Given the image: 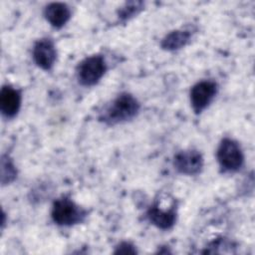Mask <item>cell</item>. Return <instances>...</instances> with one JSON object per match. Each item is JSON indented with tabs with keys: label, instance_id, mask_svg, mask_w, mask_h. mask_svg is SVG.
<instances>
[{
	"label": "cell",
	"instance_id": "cell-1",
	"mask_svg": "<svg viewBox=\"0 0 255 255\" xmlns=\"http://www.w3.org/2000/svg\"><path fill=\"white\" fill-rule=\"evenodd\" d=\"M140 109L138 101L128 93H122L105 110L102 120L109 125L126 123L136 117Z\"/></svg>",
	"mask_w": 255,
	"mask_h": 255
},
{
	"label": "cell",
	"instance_id": "cell-2",
	"mask_svg": "<svg viewBox=\"0 0 255 255\" xmlns=\"http://www.w3.org/2000/svg\"><path fill=\"white\" fill-rule=\"evenodd\" d=\"M51 217L61 226H73L82 223L87 217V211L67 196H62L53 202Z\"/></svg>",
	"mask_w": 255,
	"mask_h": 255
},
{
	"label": "cell",
	"instance_id": "cell-3",
	"mask_svg": "<svg viewBox=\"0 0 255 255\" xmlns=\"http://www.w3.org/2000/svg\"><path fill=\"white\" fill-rule=\"evenodd\" d=\"M107 69V62L102 55H92L79 63L76 70L77 79L82 86L92 87L102 80Z\"/></svg>",
	"mask_w": 255,
	"mask_h": 255
},
{
	"label": "cell",
	"instance_id": "cell-4",
	"mask_svg": "<svg viewBox=\"0 0 255 255\" xmlns=\"http://www.w3.org/2000/svg\"><path fill=\"white\" fill-rule=\"evenodd\" d=\"M216 157L224 172L238 171L244 163V153L240 144L230 137H224L220 141Z\"/></svg>",
	"mask_w": 255,
	"mask_h": 255
},
{
	"label": "cell",
	"instance_id": "cell-5",
	"mask_svg": "<svg viewBox=\"0 0 255 255\" xmlns=\"http://www.w3.org/2000/svg\"><path fill=\"white\" fill-rule=\"evenodd\" d=\"M218 91L217 84L210 80H202L192 86L189 99L195 114H201L214 100Z\"/></svg>",
	"mask_w": 255,
	"mask_h": 255
},
{
	"label": "cell",
	"instance_id": "cell-6",
	"mask_svg": "<svg viewBox=\"0 0 255 255\" xmlns=\"http://www.w3.org/2000/svg\"><path fill=\"white\" fill-rule=\"evenodd\" d=\"M203 156L196 149H185L177 152L173 158L174 168L181 174L196 175L203 168Z\"/></svg>",
	"mask_w": 255,
	"mask_h": 255
},
{
	"label": "cell",
	"instance_id": "cell-7",
	"mask_svg": "<svg viewBox=\"0 0 255 255\" xmlns=\"http://www.w3.org/2000/svg\"><path fill=\"white\" fill-rule=\"evenodd\" d=\"M32 57L35 64L44 71L53 69L57 61V49L50 38H41L33 46Z\"/></svg>",
	"mask_w": 255,
	"mask_h": 255
},
{
	"label": "cell",
	"instance_id": "cell-8",
	"mask_svg": "<svg viewBox=\"0 0 255 255\" xmlns=\"http://www.w3.org/2000/svg\"><path fill=\"white\" fill-rule=\"evenodd\" d=\"M22 96L19 90L10 85H5L0 93V110L4 117L12 119L20 111Z\"/></svg>",
	"mask_w": 255,
	"mask_h": 255
},
{
	"label": "cell",
	"instance_id": "cell-9",
	"mask_svg": "<svg viewBox=\"0 0 255 255\" xmlns=\"http://www.w3.org/2000/svg\"><path fill=\"white\" fill-rule=\"evenodd\" d=\"M44 16L52 27L60 29L69 22L72 16V12L67 4L61 2H53L45 7Z\"/></svg>",
	"mask_w": 255,
	"mask_h": 255
},
{
	"label": "cell",
	"instance_id": "cell-10",
	"mask_svg": "<svg viewBox=\"0 0 255 255\" xmlns=\"http://www.w3.org/2000/svg\"><path fill=\"white\" fill-rule=\"evenodd\" d=\"M146 216L151 224L157 228L166 230L171 228L176 221L175 206H171L169 209L159 208L158 205H152L148 208Z\"/></svg>",
	"mask_w": 255,
	"mask_h": 255
},
{
	"label": "cell",
	"instance_id": "cell-11",
	"mask_svg": "<svg viewBox=\"0 0 255 255\" xmlns=\"http://www.w3.org/2000/svg\"><path fill=\"white\" fill-rule=\"evenodd\" d=\"M191 39V33L187 30H174L169 32L161 41L162 49L166 51H177L185 47Z\"/></svg>",
	"mask_w": 255,
	"mask_h": 255
},
{
	"label": "cell",
	"instance_id": "cell-12",
	"mask_svg": "<svg viewBox=\"0 0 255 255\" xmlns=\"http://www.w3.org/2000/svg\"><path fill=\"white\" fill-rule=\"evenodd\" d=\"M17 176V169L13 161L6 155L2 156L1 159V182L7 184L12 182Z\"/></svg>",
	"mask_w": 255,
	"mask_h": 255
},
{
	"label": "cell",
	"instance_id": "cell-13",
	"mask_svg": "<svg viewBox=\"0 0 255 255\" xmlns=\"http://www.w3.org/2000/svg\"><path fill=\"white\" fill-rule=\"evenodd\" d=\"M143 7V3L141 2H128L126 3L120 10H119V18L122 20H128L135 15H137Z\"/></svg>",
	"mask_w": 255,
	"mask_h": 255
},
{
	"label": "cell",
	"instance_id": "cell-14",
	"mask_svg": "<svg viewBox=\"0 0 255 255\" xmlns=\"http://www.w3.org/2000/svg\"><path fill=\"white\" fill-rule=\"evenodd\" d=\"M136 250L134 246L128 242H122L121 244L118 245L115 253H125V254H130V253H135Z\"/></svg>",
	"mask_w": 255,
	"mask_h": 255
}]
</instances>
